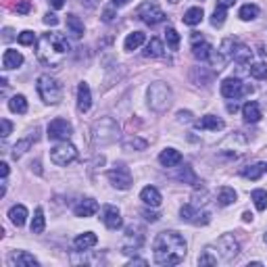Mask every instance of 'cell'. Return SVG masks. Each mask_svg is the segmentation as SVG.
Segmentation results:
<instances>
[{
    "label": "cell",
    "mask_w": 267,
    "mask_h": 267,
    "mask_svg": "<svg viewBox=\"0 0 267 267\" xmlns=\"http://www.w3.org/2000/svg\"><path fill=\"white\" fill-rule=\"evenodd\" d=\"M152 255L155 263L159 265H177L186 257V240L175 230H165V232L157 234L152 242Z\"/></svg>",
    "instance_id": "6da1fadb"
},
{
    "label": "cell",
    "mask_w": 267,
    "mask_h": 267,
    "mask_svg": "<svg viewBox=\"0 0 267 267\" xmlns=\"http://www.w3.org/2000/svg\"><path fill=\"white\" fill-rule=\"evenodd\" d=\"M69 55V40L59 31L42 33L35 44V57L46 67H61Z\"/></svg>",
    "instance_id": "7a4b0ae2"
},
{
    "label": "cell",
    "mask_w": 267,
    "mask_h": 267,
    "mask_svg": "<svg viewBox=\"0 0 267 267\" xmlns=\"http://www.w3.org/2000/svg\"><path fill=\"white\" fill-rule=\"evenodd\" d=\"M119 138V123L113 117H100L92 126V140L96 146L113 144Z\"/></svg>",
    "instance_id": "3957f363"
},
{
    "label": "cell",
    "mask_w": 267,
    "mask_h": 267,
    "mask_svg": "<svg viewBox=\"0 0 267 267\" xmlns=\"http://www.w3.org/2000/svg\"><path fill=\"white\" fill-rule=\"evenodd\" d=\"M173 94H171V88L165 82H155L148 88V104L150 109H155L157 113H163L171 106Z\"/></svg>",
    "instance_id": "277c9868"
},
{
    "label": "cell",
    "mask_w": 267,
    "mask_h": 267,
    "mask_svg": "<svg viewBox=\"0 0 267 267\" xmlns=\"http://www.w3.org/2000/svg\"><path fill=\"white\" fill-rule=\"evenodd\" d=\"M35 88H38V94H40V98L46 104H59L61 98H63V88H61V84L55 78H50V75H40Z\"/></svg>",
    "instance_id": "5b68a950"
},
{
    "label": "cell",
    "mask_w": 267,
    "mask_h": 267,
    "mask_svg": "<svg viewBox=\"0 0 267 267\" xmlns=\"http://www.w3.org/2000/svg\"><path fill=\"white\" fill-rule=\"evenodd\" d=\"M75 159H78V148L71 144V142H67V140L59 142L57 146L50 148V161L55 165H59V167H65L69 163H73Z\"/></svg>",
    "instance_id": "8992f818"
},
{
    "label": "cell",
    "mask_w": 267,
    "mask_h": 267,
    "mask_svg": "<svg viewBox=\"0 0 267 267\" xmlns=\"http://www.w3.org/2000/svg\"><path fill=\"white\" fill-rule=\"evenodd\" d=\"M144 242V227L138 225V223H132L126 227V234H123V255H132L136 253V248L142 246Z\"/></svg>",
    "instance_id": "52a82bcc"
},
{
    "label": "cell",
    "mask_w": 267,
    "mask_h": 267,
    "mask_svg": "<svg viewBox=\"0 0 267 267\" xmlns=\"http://www.w3.org/2000/svg\"><path fill=\"white\" fill-rule=\"evenodd\" d=\"M136 17L142 23H146V25H159V23H163L167 19V15L161 11V7H159L157 3L140 5V9L136 11Z\"/></svg>",
    "instance_id": "ba28073f"
},
{
    "label": "cell",
    "mask_w": 267,
    "mask_h": 267,
    "mask_svg": "<svg viewBox=\"0 0 267 267\" xmlns=\"http://www.w3.org/2000/svg\"><path fill=\"white\" fill-rule=\"evenodd\" d=\"M253 92V86L251 84H242L236 78H227L221 82V96L225 98H242L246 94Z\"/></svg>",
    "instance_id": "9c48e42d"
},
{
    "label": "cell",
    "mask_w": 267,
    "mask_h": 267,
    "mask_svg": "<svg viewBox=\"0 0 267 267\" xmlns=\"http://www.w3.org/2000/svg\"><path fill=\"white\" fill-rule=\"evenodd\" d=\"M180 215H182L184 221H188L192 225H207L211 221V213L197 207V205H192V203H188L180 209Z\"/></svg>",
    "instance_id": "30bf717a"
},
{
    "label": "cell",
    "mask_w": 267,
    "mask_h": 267,
    "mask_svg": "<svg viewBox=\"0 0 267 267\" xmlns=\"http://www.w3.org/2000/svg\"><path fill=\"white\" fill-rule=\"evenodd\" d=\"M106 177H109V182L117 188V190H128L132 188V171L126 167V165H115L109 173H106Z\"/></svg>",
    "instance_id": "8fae6325"
},
{
    "label": "cell",
    "mask_w": 267,
    "mask_h": 267,
    "mask_svg": "<svg viewBox=\"0 0 267 267\" xmlns=\"http://www.w3.org/2000/svg\"><path fill=\"white\" fill-rule=\"evenodd\" d=\"M46 136H48V140H59V142H63V140H69V136L73 134V128H71V123L67 121V119H52L50 123H48V128H46Z\"/></svg>",
    "instance_id": "7c38bea8"
},
{
    "label": "cell",
    "mask_w": 267,
    "mask_h": 267,
    "mask_svg": "<svg viewBox=\"0 0 267 267\" xmlns=\"http://www.w3.org/2000/svg\"><path fill=\"white\" fill-rule=\"evenodd\" d=\"M217 248H219V253H221L223 261H232V259L238 255V251H240V244H238V240H236L232 234H223V236L217 240Z\"/></svg>",
    "instance_id": "4fadbf2b"
},
{
    "label": "cell",
    "mask_w": 267,
    "mask_h": 267,
    "mask_svg": "<svg viewBox=\"0 0 267 267\" xmlns=\"http://www.w3.org/2000/svg\"><path fill=\"white\" fill-rule=\"evenodd\" d=\"M102 223L109 227V230H119L123 225V219H121V213L117 207L113 205H104L102 207Z\"/></svg>",
    "instance_id": "5bb4252c"
},
{
    "label": "cell",
    "mask_w": 267,
    "mask_h": 267,
    "mask_svg": "<svg viewBox=\"0 0 267 267\" xmlns=\"http://www.w3.org/2000/svg\"><path fill=\"white\" fill-rule=\"evenodd\" d=\"M7 261H9L11 267H38L40 265L38 259H35L33 255H29V253H25V251H13Z\"/></svg>",
    "instance_id": "9a60e30c"
},
{
    "label": "cell",
    "mask_w": 267,
    "mask_h": 267,
    "mask_svg": "<svg viewBox=\"0 0 267 267\" xmlns=\"http://www.w3.org/2000/svg\"><path fill=\"white\" fill-rule=\"evenodd\" d=\"M92 106V92H90V86L86 82H82L78 86V111L80 113H88Z\"/></svg>",
    "instance_id": "2e32d148"
},
{
    "label": "cell",
    "mask_w": 267,
    "mask_h": 267,
    "mask_svg": "<svg viewBox=\"0 0 267 267\" xmlns=\"http://www.w3.org/2000/svg\"><path fill=\"white\" fill-rule=\"evenodd\" d=\"M96 211H98V203H96L94 199H84V201H80V203L73 207L75 217H92Z\"/></svg>",
    "instance_id": "e0dca14e"
},
{
    "label": "cell",
    "mask_w": 267,
    "mask_h": 267,
    "mask_svg": "<svg viewBox=\"0 0 267 267\" xmlns=\"http://www.w3.org/2000/svg\"><path fill=\"white\" fill-rule=\"evenodd\" d=\"M194 126H197L199 130L219 132V130H223V128H225V123H223L219 117H215V115H205V117H201L199 121H194Z\"/></svg>",
    "instance_id": "ac0fdd59"
},
{
    "label": "cell",
    "mask_w": 267,
    "mask_h": 267,
    "mask_svg": "<svg viewBox=\"0 0 267 267\" xmlns=\"http://www.w3.org/2000/svg\"><path fill=\"white\" fill-rule=\"evenodd\" d=\"M159 163L163 167H177L182 163V152L175 148H165L161 155H159Z\"/></svg>",
    "instance_id": "d6986e66"
},
{
    "label": "cell",
    "mask_w": 267,
    "mask_h": 267,
    "mask_svg": "<svg viewBox=\"0 0 267 267\" xmlns=\"http://www.w3.org/2000/svg\"><path fill=\"white\" fill-rule=\"evenodd\" d=\"M140 201H144V205H148V207H159L163 199H161V192H159L155 186H146L140 192Z\"/></svg>",
    "instance_id": "ffe728a7"
},
{
    "label": "cell",
    "mask_w": 267,
    "mask_h": 267,
    "mask_svg": "<svg viewBox=\"0 0 267 267\" xmlns=\"http://www.w3.org/2000/svg\"><path fill=\"white\" fill-rule=\"evenodd\" d=\"M242 117H244L246 123H257V121L261 119V109H259V104H257L255 100L244 102V106H242Z\"/></svg>",
    "instance_id": "44dd1931"
},
{
    "label": "cell",
    "mask_w": 267,
    "mask_h": 267,
    "mask_svg": "<svg viewBox=\"0 0 267 267\" xmlns=\"http://www.w3.org/2000/svg\"><path fill=\"white\" fill-rule=\"evenodd\" d=\"M23 65V55L21 52H17V50H5V55H3V67L9 71V69H17V67H21Z\"/></svg>",
    "instance_id": "7402d4cb"
},
{
    "label": "cell",
    "mask_w": 267,
    "mask_h": 267,
    "mask_svg": "<svg viewBox=\"0 0 267 267\" xmlns=\"http://www.w3.org/2000/svg\"><path fill=\"white\" fill-rule=\"evenodd\" d=\"M213 52H215V50H213V46L209 42H205V40L192 44V57L197 59V61H209Z\"/></svg>",
    "instance_id": "603a6c76"
},
{
    "label": "cell",
    "mask_w": 267,
    "mask_h": 267,
    "mask_svg": "<svg viewBox=\"0 0 267 267\" xmlns=\"http://www.w3.org/2000/svg\"><path fill=\"white\" fill-rule=\"evenodd\" d=\"M96 242H98V238L94 232H84L73 240V246H75V251H88V248H92Z\"/></svg>",
    "instance_id": "cb8c5ba5"
},
{
    "label": "cell",
    "mask_w": 267,
    "mask_h": 267,
    "mask_svg": "<svg viewBox=\"0 0 267 267\" xmlns=\"http://www.w3.org/2000/svg\"><path fill=\"white\" fill-rule=\"evenodd\" d=\"M9 219H11L13 225L21 227V225L25 223V219H27V209H25L23 205H13V207L9 209Z\"/></svg>",
    "instance_id": "d4e9b609"
},
{
    "label": "cell",
    "mask_w": 267,
    "mask_h": 267,
    "mask_svg": "<svg viewBox=\"0 0 267 267\" xmlns=\"http://www.w3.org/2000/svg\"><path fill=\"white\" fill-rule=\"evenodd\" d=\"M35 132H38V130H35ZM35 140H38V136L33 134V136H27V138H23V140H19V142H17V144L13 146V152H11V155H13V159H19V157H23V155H25V152L31 148V144H33Z\"/></svg>",
    "instance_id": "484cf974"
},
{
    "label": "cell",
    "mask_w": 267,
    "mask_h": 267,
    "mask_svg": "<svg viewBox=\"0 0 267 267\" xmlns=\"http://www.w3.org/2000/svg\"><path fill=\"white\" fill-rule=\"evenodd\" d=\"M144 42H146V33L144 31H132L128 38H126V42H123V48H126L128 52H132V50L140 48Z\"/></svg>",
    "instance_id": "4316f807"
},
{
    "label": "cell",
    "mask_w": 267,
    "mask_h": 267,
    "mask_svg": "<svg viewBox=\"0 0 267 267\" xmlns=\"http://www.w3.org/2000/svg\"><path fill=\"white\" fill-rule=\"evenodd\" d=\"M121 146H123V150H146L148 142L140 136H128V138H123Z\"/></svg>",
    "instance_id": "83f0119b"
},
{
    "label": "cell",
    "mask_w": 267,
    "mask_h": 267,
    "mask_svg": "<svg viewBox=\"0 0 267 267\" xmlns=\"http://www.w3.org/2000/svg\"><path fill=\"white\" fill-rule=\"evenodd\" d=\"M232 59L236 63H240V65H248L253 61V50L248 46H244V44H236V48L232 52Z\"/></svg>",
    "instance_id": "f1b7e54d"
},
{
    "label": "cell",
    "mask_w": 267,
    "mask_h": 267,
    "mask_svg": "<svg viewBox=\"0 0 267 267\" xmlns=\"http://www.w3.org/2000/svg\"><path fill=\"white\" fill-rule=\"evenodd\" d=\"M67 29L71 31V35H73V38H82L84 35V21L80 19L78 15H67Z\"/></svg>",
    "instance_id": "f546056e"
},
{
    "label": "cell",
    "mask_w": 267,
    "mask_h": 267,
    "mask_svg": "<svg viewBox=\"0 0 267 267\" xmlns=\"http://www.w3.org/2000/svg\"><path fill=\"white\" fill-rule=\"evenodd\" d=\"M232 203H236V192H234V188H227V186L219 188V192H217V205L219 207H230Z\"/></svg>",
    "instance_id": "4dcf8cb0"
},
{
    "label": "cell",
    "mask_w": 267,
    "mask_h": 267,
    "mask_svg": "<svg viewBox=\"0 0 267 267\" xmlns=\"http://www.w3.org/2000/svg\"><path fill=\"white\" fill-rule=\"evenodd\" d=\"M163 42L159 38H150V42L146 44V50H144V57L148 59H157V57H163Z\"/></svg>",
    "instance_id": "1f68e13d"
},
{
    "label": "cell",
    "mask_w": 267,
    "mask_h": 267,
    "mask_svg": "<svg viewBox=\"0 0 267 267\" xmlns=\"http://www.w3.org/2000/svg\"><path fill=\"white\" fill-rule=\"evenodd\" d=\"M267 171V163H255V165H248L242 169V175L246 180H259V177Z\"/></svg>",
    "instance_id": "d6a6232c"
},
{
    "label": "cell",
    "mask_w": 267,
    "mask_h": 267,
    "mask_svg": "<svg viewBox=\"0 0 267 267\" xmlns=\"http://www.w3.org/2000/svg\"><path fill=\"white\" fill-rule=\"evenodd\" d=\"M177 180L184 182V184H190V186H199V184H201L199 175L194 173V169H192L190 165H184V169H182L180 173H177Z\"/></svg>",
    "instance_id": "836d02e7"
},
{
    "label": "cell",
    "mask_w": 267,
    "mask_h": 267,
    "mask_svg": "<svg viewBox=\"0 0 267 267\" xmlns=\"http://www.w3.org/2000/svg\"><path fill=\"white\" fill-rule=\"evenodd\" d=\"M9 109L13 113H19V115H25L27 113V100L23 94H15L11 100H9Z\"/></svg>",
    "instance_id": "e575fe53"
},
{
    "label": "cell",
    "mask_w": 267,
    "mask_h": 267,
    "mask_svg": "<svg viewBox=\"0 0 267 267\" xmlns=\"http://www.w3.org/2000/svg\"><path fill=\"white\" fill-rule=\"evenodd\" d=\"M203 17H205V13H203L201 7H192V9H188L186 15H184V23H186V25H199V23L203 21Z\"/></svg>",
    "instance_id": "d590c367"
},
{
    "label": "cell",
    "mask_w": 267,
    "mask_h": 267,
    "mask_svg": "<svg viewBox=\"0 0 267 267\" xmlns=\"http://www.w3.org/2000/svg\"><path fill=\"white\" fill-rule=\"evenodd\" d=\"M44 225H46L44 211H42V207H38V209H35V213H33V219H31V234H42L44 232Z\"/></svg>",
    "instance_id": "8d00e7d4"
},
{
    "label": "cell",
    "mask_w": 267,
    "mask_h": 267,
    "mask_svg": "<svg viewBox=\"0 0 267 267\" xmlns=\"http://www.w3.org/2000/svg\"><path fill=\"white\" fill-rule=\"evenodd\" d=\"M238 17H240L242 21H253V19H257V17H259V7L257 5H251V3L242 5L240 11H238Z\"/></svg>",
    "instance_id": "74e56055"
},
{
    "label": "cell",
    "mask_w": 267,
    "mask_h": 267,
    "mask_svg": "<svg viewBox=\"0 0 267 267\" xmlns=\"http://www.w3.org/2000/svg\"><path fill=\"white\" fill-rule=\"evenodd\" d=\"M251 199L255 201V207H257L259 211H265V209H267V190H263V188L253 190V192H251Z\"/></svg>",
    "instance_id": "f35d334b"
},
{
    "label": "cell",
    "mask_w": 267,
    "mask_h": 267,
    "mask_svg": "<svg viewBox=\"0 0 267 267\" xmlns=\"http://www.w3.org/2000/svg\"><path fill=\"white\" fill-rule=\"evenodd\" d=\"M248 73L255 80H267V63H253L248 67Z\"/></svg>",
    "instance_id": "ab89813d"
},
{
    "label": "cell",
    "mask_w": 267,
    "mask_h": 267,
    "mask_svg": "<svg viewBox=\"0 0 267 267\" xmlns=\"http://www.w3.org/2000/svg\"><path fill=\"white\" fill-rule=\"evenodd\" d=\"M236 40L234 38H225L223 42H221V46H219V55H223L225 59H232V52H234V48H236Z\"/></svg>",
    "instance_id": "60d3db41"
},
{
    "label": "cell",
    "mask_w": 267,
    "mask_h": 267,
    "mask_svg": "<svg viewBox=\"0 0 267 267\" xmlns=\"http://www.w3.org/2000/svg\"><path fill=\"white\" fill-rule=\"evenodd\" d=\"M199 265H217V255L213 253L211 246H207L203 251V255L199 257Z\"/></svg>",
    "instance_id": "b9f144b4"
},
{
    "label": "cell",
    "mask_w": 267,
    "mask_h": 267,
    "mask_svg": "<svg viewBox=\"0 0 267 267\" xmlns=\"http://www.w3.org/2000/svg\"><path fill=\"white\" fill-rule=\"evenodd\" d=\"M165 40H167L169 48L175 50L177 46H180V33H177L173 27H167V29H165Z\"/></svg>",
    "instance_id": "7bdbcfd3"
},
{
    "label": "cell",
    "mask_w": 267,
    "mask_h": 267,
    "mask_svg": "<svg viewBox=\"0 0 267 267\" xmlns=\"http://www.w3.org/2000/svg\"><path fill=\"white\" fill-rule=\"evenodd\" d=\"M223 23H225V11L215 7V11H213V17H211V25L213 27H221Z\"/></svg>",
    "instance_id": "ee69618b"
},
{
    "label": "cell",
    "mask_w": 267,
    "mask_h": 267,
    "mask_svg": "<svg viewBox=\"0 0 267 267\" xmlns=\"http://www.w3.org/2000/svg\"><path fill=\"white\" fill-rule=\"evenodd\" d=\"M17 42L23 44V46H29V44H33V42H35V35H33V31L25 29V31H21L19 35H17Z\"/></svg>",
    "instance_id": "f6af8a7d"
},
{
    "label": "cell",
    "mask_w": 267,
    "mask_h": 267,
    "mask_svg": "<svg viewBox=\"0 0 267 267\" xmlns=\"http://www.w3.org/2000/svg\"><path fill=\"white\" fill-rule=\"evenodd\" d=\"M29 9H31V5L27 3V0H17V3H15V11H17V13H21V15L29 13Z\"/></svg>",
    "instance_id": "bcb514c9"
},
{
    "label": "cell",
    "mask_w": 267,
    "mask_h": 267,
    "mask_svg": "<svg viewBox=\"0 0 267 267\" xmlns=\"http://www.w3.org/2000/svg\"><path fill=\"white\" fill-rule=\"evenodd\" d=\"M0 128H3V130H0V134H3V138H7V136L13 132V123H11L9 119H0Z\"/></svg>",
    "instance_id": "7dc6e473"
},
{
    "label": "cell",
    "mask_w": 267,
    "mask_h": 267,
    "mask_svg": "<svg viewBox=\"0 0 267 267\" xmlns=\"http://www.w3.org/2000/svg\"><path fill=\"white\" fill-rule=\"evenodd\" d=\"M142 215H144V219L150 221V223H155V221L161 219V215H159L157 211H150V209H144V211H142Z\"/></svg>",
    "instance_id": "c3c4849f"
},
{
    "label": "cell",
    "mask_w": 267,
    "mask_h": 267,
    "mask_svg": "<svg viewBox=\"0 0 267 267\" xmlns=\"http://www.w3.org/2000/svg\"><path fill=\"white\" fill-rule=\"evenodd\" d=\"M115 9H117V7L104 9V13H102V21H104V23H111V21L115 19Z\"/></svg>",
    "instance_id": "681fc988"
},
{
    "label": "cell",
    "mask_w": 267,
    "mask_h": 267,
    "mask_svg": "<svg viewBox=\"0 0 267 267\" xmlns=\"http://www.w3.org/2000/svg\"><path fill=\"white\" fill-rule=\"evenodd\" d=\"M44 23L55 27V25H59V17H57L55 13H46V15H44Z\"/></svg>",
    "instance_id": "f907efd6"
},
{
    "label": "cell",
    "mask_w": 267,
    "mask_h": 267,
    "mask_svg": "<svg viewBox=\"0 0 267 267\" xmlns=\"http://www.w3.org/2000/svg\"><path fill=\"white\" fill-rule=\"evenodd\" d=\"M177 121H180V123H190L192 121V113L190 111H180V113H177Z\"/></svg>",
    "instance_id": "816d5d0a"
},
{
    "label": "cell",
    "mask_w": 267,
    "mask_h": 267,
    "mask_svg": "<svg viewBox=\"0 0 267 267\" xmlns=\"http://www.w3.org/2000/svg\"><path fill=\"white\" fill-rule=\"evenodd\" d=\"M234 3H236V0H217V9L227 11L230 7H234Z\"/></svg>",
    "instance_id": "f5cc1de1"
},
{
    "label": "cell",
    "mask_w": 267,
    "mask_h": 267,
    "mask_svg": "<svg viewBox=\"0 0 267 267\" xmlns=\"http://www.w3.org/2000/svg\"><path fill=\"white\" fill-rule=\"evenodd\" d=\"M52 9H63L65 7V0H48Z\"/></svg>",
    "instance_id": "db71d44e"
},
{
    "label": "cell",
    "mask_w": 267,
    "mask_h": 267,
    "mask_svg": "<svg viewBox=\"0 0 267 267\" xmlns=\"http://www.w3.org/2000/svg\"><path fill=\"white\" fill-rule=\"evenodd\" d=\"M205 38H203V33H199V31H192V44H197V42H203Z\"/></svg>",
    "instance_id": "11a10c76"
},
{
    "label": "cell",
    "mask_w": 267,
    "mask_h": 267,
    "mask_svg": "<svg viewBox=\"0 0 267 267\" xmlns=\"http://www.w3.org/2000/svg\"><path fill=\"white\" fill-rule=\"evenodd\" d=\"M134 265H148V261L146 259H132L130 261V267H134Z\"/></svg>",
    "instance_id": "9f6ffc18"
},
{
    "label": "cell",
    "mask_w": 267,
    "mask_h": 267,
    "mask_svg": "<svg viewBox=\"0 0 267 267\" xmlns=\"http://www.w3.org/2000/svg\"><path fill=\"white\" fill-rule=\"evenodd\" d=\"M0 173H3V177L9 175V165L7 163H0Z\"/></svg>",
    "instance_id": "6f0895ef"
},
{
    "label": "cell",
    "mask_w": 267,
    "mask_h": 267,
    "mask_svg": "<svg viewBox=\"0 0 267 267\" xmlns=\"http://www.w3.org/2000/svg\"><path fill=\"white\" fill-rule=\"evenodd\" d=\"M130 0H113V7H126Z\"/></svg>",
    "instance_id": "680465c9"
},
{
    "label": "cell",
    "mask_w": 267,
    "mask_h": 267,
    "mask_svg": "<svg viewBox=\"0 0 267 267\" xmlns=\"http://www.w3.org/2000/svg\"><path fill=\"white\" fill-rule=\"evenodd\" d=\"M242 219H244V221H253V213L244 211V213H242Z\"/></svg>",
    "instance_id": "91938a15"
},
{
    "label": "cell",
    "mask_w": 267,
    "mask_h": 267,
    "mask_svg": "<svg viewBox=\"0 0 267 267\" xmlns=\"http://www.w3.org/2000/svg\"><path fill=\"white\" fill-rule=\"evenodd\" d=\"M227 111H230V113H236V111H238V104H236V102L227 104Z\"/></svg>",
    "instance_id": "94428289"
},
{
    "label": "cell",
    "mask_w": 267,
    "mask_h": 267,
    "mask_svg": "<svg viewBox=\"0 0 267 267\" xmlns=\"http://www.w3.org/2000/svg\"><path fill=\"white\" fill-rule=\"evenodd\" d=\"M5 40H13V31H11L9 27L5 29Z\"/></svg>",
    "instance_id": "6125c7cd"
},
{
    "label": "cell",
    "mask_w": 267,
    "mask_h": 267,
    "mask_svg": "<svg viewBox=\"0 0 267 267\" xmlns=\"http://www.w3.org/2000/svg\"><path fill=\"white\" fill-rule=\"evenodd\" d=\"M265 242H267V232H265Z\"/></svg>",
    "instance_id": "be15d7a7"
}]
</instances>
